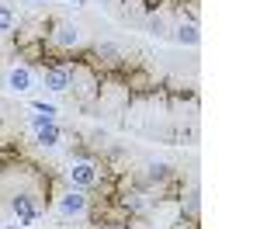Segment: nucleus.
<instances>
[{"instance_id": "obj_1", "label": "nucleus", "mask_w": 260, "mask_h": 229, "mask_svg": "<svg viewBox=\"0 0 260 229\" xmlns=\"http://www.w3.org/2000/svg\"><path fill=\"white\" fill-rule=\"evenodd\" d=\"M98 167L87 163V160H80V163H73L70 170H66V181H70V187H77V191H87V187L98 184Z\"/></svg>"}, {"instance_id": "obj_2", "label": "nucleus", "mask_w": 260, "mask_h": 229, "mask_svg": "<svg viewBox=\"0 0 260 229\" xmlns=\"http://www.w3.org/2000/svg\"><path fill=\"white\" fill-rule=\"evenodd\" d=\"M56 208H59V215H66V219H80V215H87V194L77 191V187H70V191L59 198Z\"/></svg>"}, {"instance_id": "obj_3", "label": "nucleus", "mask_w": 260, "mask_h": 229, "mask_svg": "<svg viewBox=\"0 0 260 229\" xmlns=\"http://www.w3.org/2000/svg\"><path fill=\"white\" fill-rule=\"evenodd\" d=\"M52 42L59 45V49H77L83 42V31L73 24V21H59L56 28H52Z\"/></svg>"}, {"instance_id": "obj_4", "label": "nucleus", "mask_w": 260, "mask_h": 229, "mask_svg": "<svg viewBox=\"0 0 260 229\" xmlns=\"http://www.w3.org/2000/svg\"><path fill=\"white\" fill-rule=\"evenodd\" d=\"M31 87H35V77H31L28 66H11V70H7V90H14V94H28Z\"/></svg>"}, {"instance_id": "obj_5", "label": "nucleus", "mask_w": 260, "mask_h": 229, "mask_svg": "<svg viewBox=\"0 0 260 229\" xmlns=\"http://www.w3.org/2000/svg\"><path fill=\"white\" fill-rule=\"evenodd\" d=\"M45 87L52 90V94H62V90H70L73 87V73L66 70V66H52V70H45Z\"/></svg>"}, {"instance_id": "obj_6", "label": "nucleus", "mask_w": 260, "mask_h": 229, "mask_svg": "<svg viewBox=\"0 0 260 229\" xmlns=\"http://www.w3.org/2000/svg\"><path fill=\"white\" fill-rule=\"evenodd\" d=\"M11 208H14V215H18L21 222H31V219L39 215V205H35L28 194H14V198H11Z\"/></svg>"}, {"instance_id": "obj_7", "label": "nucleus", "mask_w": 260, "mask_h": 229, "mask_svg": "<svg viewBox=\"0 0 260 229\" xmlns=\"http://www.w3.org/2000/svg\"><path fill=\"white\" fill-rule=\"evenodd\" d=\"M174 42H177V45H191V49H194V45L201 42L198 24H194V21H187V24H177V28H174Z\"/></svg>"}, {"instance_id": "obj_8", "label": "nucleus", "mask_w": 260, "mask_h": 229, "mask_svg": "<svg viewBox=\"0 0 260 229\" xmlns=\"http://www.w3.org/2000/svg\"><path fill=\"white\" fill-rule=\"evenodd\" d=\"M35 143L45 146V149H52V146H59V125L56 122H45L35 128Z\"/></svg>"}, {"instance_id": "obj_9", "label": "nucleus", "mask_w": 260, "mask_h": 229, "mask_svg": "<svg viewBox=\"0 0 260 229\" xmlns=\"http://www.w3.org/2000/svg\"><path fill=\"white\" fill-rule=\"evenodd\" d=\"M98 56H101L104 62H118V59H121L118 45H111V42H101V45H98Z\"/></svg>"}, {"instance_id": "obj_10", "label": "nucleus", "mask_w": 260, "mask_h": 229, "mask_svg": "<svg viewBox=\"0 0 260 229\" xmlns=\"http://www.w3.org/2000/svg\"><path fill=\"white\" fill-rule=\"evenodd\" d=\"M14 28V11L7 4H0V31H11Z\"/></svg>"}, {"instance_id": "obj_11", "label": "nucleus", "mask_w": 260, "mask_h": 229, "mask_svg": "<svg viewBox=\"0 0 260 229\" xmlns=\"http://www.w3.org/2000/svg\"><path fill=\"white\" fill-rule=\"evenodd\" d=\"M146 24H149V31H153V35H163V31H167V24H163L160 14H149V21H146Z\"/></svg>"}, {"instance_id": "obj_12", "label": "nucleus", "mask_w": 260, "mask_h": 229, "mask_svg": "<svg viewBox=\"0 0 260 229\" xmlns=\"http://www.w3.org/2000/svg\"><path fill=\"white\" fill-rule=\"evenodd\" d=\"M167 170H170L167 163H149V177H153V181H163V177H167Z\"/></svg>"}, {"instance_id": "obj_13", "label": "nucleus", "mask_w": 260, "mask_h": 229, "mask_svg": "<svg viewBox=\"0 0 260 229\" xmlns=\"http://www.w3.org/2000/svg\"><path fill=\"white\" fill-rule=\"evenodd\" d=\"M35 111H39V115H49V118H56V108L45 104V101H35Z\"/></svg>"}, {"instance_id": "obj_14", "label": "nucleus", "mask_w": 260, "mask_h": 229, "mask_svg": "<svg viewBox=\"0 0 260 229\" xmlns=\"http://www.w3.org/2000/svg\"><path fill=\"white\" fill-rule=\"evenodd\" d=\"M0 229H24V226H18V222H11V226H0Z\"/></svg>"}, {"instance_id": "obj_15", "label": "nucleus", "mask_w": 260, "mask_h": 229, "mask_svg": "<svg viewBox=\"0 0 260 229\" xmlns=\"http://www.w3.org/2000/svg\"><path fill=\"white\" fill-rule=\"evenodd\" d=\"M70 4H73V7H80V4H83V0H70Z\"/></svg>"}]
</instances>
